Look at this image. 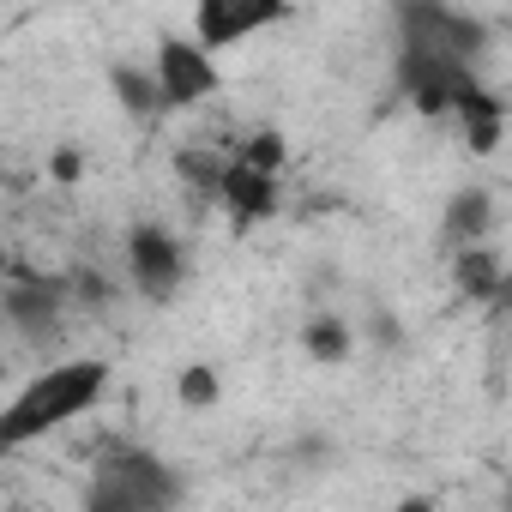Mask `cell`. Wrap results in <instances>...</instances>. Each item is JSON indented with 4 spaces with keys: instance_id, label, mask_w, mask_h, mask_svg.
Listing matches in <instances>:
<instances>
[{
    "instance_id": "cell-1",
    "label": "cell",
    "mask_w": 512,
    "mask_h": 512,
    "mask_svg": "<svg viewBox=\"0 0 512 512\" xmlns=\"http://www.w3.org/2000/svg\"><path fill=\"white\" fill-rule=\"evenodd\" d=\"M109 374L115 368L103 356H73V362L43 368L31 386H19V398L7 410H0V452H19V446H31L43 434L67 428V422L91 416L103 404V392H109Z\"/></svg>"
},
{
    "instance_id": "cell-2",
    "label": "cell",
    "mask_w": 512,
    "mask_h": 512,
    "mask_svg": "<svg viewBox=\"0 0 512 512\" xmlns=\"http://www.w3.org/2000/svg\"><path fill=\"white\" fill-rule=\"evenodd\" d=\"M392 19H398V43H422L446 61H464V67H476V55L488 49V25L476 13L440 7V0H404Z\"/></svg>"
},
{
    "instance_id": "cell-3",
    "label": "cell",
    "mask_w": 512,
    "mask_h": 512,
    "mask_svg": "<svg viewBox=\"0 0 512 512\" xmlns=\"http://www.w3.org/2000/svg\"><path fill=\"white\" fill-rule=\"evenodd\" d=\"M392 79H398V91L410 97V109L416 115H452L458 109V91L476 79V67H464V61H446V55H434V49H422V43H398V61H392Z\"/></svg>"
},
{
    "instance_id": "cell-4",
    "label": "cell",
    "mask_w": 512,
    "mask_h": 512,
    "mask_svg": "<svg viewBox=\"0 0 512 512\" xmlns=\"http://www.w3.org/2000/svg\"><path fill=\"white\" fill-rule=\"evenodd\" d=\"M151 73H157V85H163V109H199V103H211V97L223 91V73H217L211 49L193 43V37H175V31L157 37Z\"/></svg>"
},
{
    "instance_id": "cell-5",
    "label": "cell",
    "mask_w": 512,
    "mask_h": 512,
    "mask_svg": "<svg viewBox=\"0 0 512 512\" xmlns=\"http://www.w3.org/2000/svg\"><path fill=\"white\" fill-rule=\"evenodd\" d=\"M127 278L145 302H169L187 278V253L175 241V229L163 223H133L127 229Z\"/></svg>"
},
{
    "instance_id": "cell-6",
    "label": "cell",
    "mask_w": 512,
    "mask_h": 512,
    "mask_svg": "<svg viewBox=\"0 0 512 512\" xmlns=\"http://www.w3.org/2000/svg\"><path fill=\"white\" fill-rule=\"evenodd\" d=\"M67 302H73V278H43V272H25V266H13V284H7V296H0L7 326L19 338H55Z\"/></svg>"
},
{
    "instance_id": "cell-7",
    "label": "cell",
    "mask_w": 512,
    "mask_h": 512,
    "mask_svg": "<svg viewBox=\"0 0 512 512\" xmlns=\"http://www.w3.org/2000/svg\"><path fill=\"white\" fill-rule=\"evenodd\" d=\"M284 19H290L284 0H199V7H193V43L235 49V43L260 37V31H272Z\"/></svg>"
},
{
    "instance_id": "cell-8",
    "label": "cell",
    "mask_w": 512,
    "mask_h": 512,
    "mask_svg": "<svg viewBox=\"0 0 512 512\" xmlns=\"http://www.w3.org/2000/svg\"><path fill=\"white\" fill-rule=\"evenodd\" d=\"M97 470H109V476H121V482H133L157 512H175L181 506V494H187V482H181V470L163 458V452H151V446H103L97 452Z\"/></svg>"
},
{
    "instance_id": "cell-9",
    "label": "cell",
    "mask_w": 512,
    "mask_h": 512,
    "mask_svg": "<svg viewBox=\"0 0 512 512\" xmlns=\"http://www.w3.org/2000/svg\"><path fill=\"white\" fill-rule=\"evenodd\" d=\"M223 211H229V229L235 235H247V229H260L266 217H278V175H260V169H247V163H235L229 157V175H223V199H217Z\"/></svg>"
},
{
    "instance_id": "cell-10",
    "label": "cell",
    "mask_w": 512,
    "mask_h": 512,
    "mask_svg": "<svg viewBox=\"0 0 512 512\" xmlns=\"http://www.w3.org/2000/svg\"><path fill=\"white\" fill-rule=\"evenodd\" d=\"M494 223H500V205H494L488 187H458V193L446 199V211H440V235L452 241V253H464V247H488Z\"/></svg>"
},
{
    "instance_id": "cell-11",
    "label": "cell",
    "mask_w": 512,
    "mask_h": 512,
    "mask_svg": "<svg viewBox=\"0 0 512 512\" xmlns=\"http://www.w3.org/2000/svg\"><path fill=\"white\" fill-rule=\"evenodd\" d=\"M452 290L464 302H506L512 260H506V253H494V247H464V253H452Z\"/></svg>"
},
{
    "instance_id": "cell-12",
    "label": "cell",
    "mask_w": 512,
    "mask_h": 512,
    "mask_svg": "<svg viewBox=\"0 0 512 512\" xmlns=\"http://www.w3.org/2000/svg\"><path fill=\"white\" fill-rule=\"evenodd\" d=\"M452 121L464 127V145L476 151V157H488V151H500V139H506V103L482 85V79H470L464 91H458V109H452Z\"/></svg>"
},
{
    "instance_id": "cell-13",
    "label": "cell",
    "mask_w": 512,
    "mask_h": 512,
    "mask_svg": "<svg viewBox=\"0 0 512 512\" xmlns=\"http://www.w3.org/2000/svg\"><path fill=\"white\" fill-rule=\"evenodd\" d=\"M109 97L121 103L127 121H151L163 109V85L145 61H109Z\"/></svg>"
},
{
    "instance_id": "cell-14",
    "label": "cell",
    "mask_w": 512,
    "mask_h": 512,
    "mask_svg": "<svg viewBox=\"0 0 512 512\" xmlns=\"http://www.w3.org/2000/svg\"><path fill=\"white\" fill-rule=\"evenodd\" d=\"M302 350L314 356V362H326V368H338V362H350L356 356V326L344 320V314H308V326H302Z\"/></svg>"
},
{
    "instance_id": "cell-15",
    "label": "cell",
    "mask_w": 512,
    "mask_h": 512,
    "mask_svg": "<svg viewBox=\"0 0 512 512\" xmlns=\"http://www.w3.org/2000/svg\"><path fill=\"white\" fill-rule=\"evenodd\" d=\"M175 175H181L187 193H199V199H223L229 157H217V151H205V145H181V151H175Z\"/></svg>"
},
{
    "instance_id": "cell-16",
    "label": "cell",
    "mask_w": 512,
    "mask_h": 512,
    "mask_svg": "<svg viewBox=\"0 0 512 512\" xmlns=\"http://www.w3.org/2000/svg\"><path fill=\"white\" fill-rule=\"evenodd\" d=\"M79 512H157V506H151L133 482H121V476H109V470H91Z\"/></svg>"
},
{
    "instance_id": "cell-17",
    "label": "cell",
    "mask_w": 512,
    "mask_h": 512,
    "mask_svg": "<svg viewBox=\"0 0 512 512\" xmlns=\"http://www.w3.org/2000/svg\"><path fill=\"white\" fill-rule=\"evenodd\" d=\"M229 157L247 163V169H260V175H284V163H290V139H284L278 127H253Z\"/></svg>"
},
{
    "instance_id": "cell-18",
    "label": "cell",
    "mask_w": 512,
    "mask_h": 512,
    "mask_svg": "<svg viewBox=\"0 0 512 512\" xmlns=\"http://www.w3.org/2000/svg\"><path fill=\"white\" fill-rule=\"evenodd\" d=\"M175 398H181V410H211V404L223 398L217 368H211V362H187V368L175 374Z\"/></svg>"
},
{
    "instance_id": "cell-19",
    "label": "cell",
    "mask_w": 512,
    "mask_h": 512,
    "mask_svg": "<svg viewBox=\"0 0 512 512\" xmlns=\"http://www.w3.org/2000/svg\"><path fill=\"white\" fill-rule=\"evenodd\" d=\"M73 296L85 308H109V278L103 272H73Z\"/></svg>"
},
{
    "instance_id": "cell-20",
    "label": "cell",
    "mask_w": 512,
    "mask_h": 512,
    "mask_svg": "<svg viewBox=\"0 0 512 512\" xmlns=\"http://www.w3.org/2000/svg\"><path fill=\"white\" fill-rule=\"evenodd\" d=\"M49 175H55V181H79V151H55Z\"/></svg>"
},
{
    "instance_id": "cell-21",
    "label": "cell",
    "mask_w": 512,
    "mask_h": 512,
    "mask_svg": "<svg viewBox=\"0 0 512 512\" xmlns=\"http://www.w3.org/2000/svg\"><path fill=\"white\" fill-rule=\"evenodd\" d=\"M392 512H440V500H434V494H404Z\"/></svg>"
},
{
    "instance_id": "cell-22",
    "label": "cell",
    "mask_w": 512,
    "mask_h": 512,
    "mask_svg": "<svg viewBox=\"0 0 512 512\" xmlns=\"http://www.w3.org/2000/svg\"><path fill=\"white\" fill-rule=\"evenodd\" d=\"M500 512H512V488H506V500H500Z\"/></svg>"
},
{
    "instance_id": "cell-23",
    "label": "cell",
    "mask_w": 512,
    "mask_h": 512,
    "mask_svg": "<svg viewBox=\"0 0 512 512\" xmlns=\"http://www.w3.org/2000/svg\"><path fill=\"white\" fill-rule=\"evenodd\" d=\"M506 308H512V290H506Z\"/></svg>"
}]
</instances>
